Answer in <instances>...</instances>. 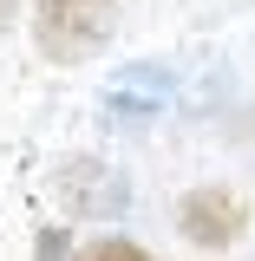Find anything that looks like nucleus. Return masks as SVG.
Wrapping results in <instances>:
<instances>
[{"mask_svg": "<svg viewBox=\"0 0 255 261\" xmlns=\"http://www.w3.org/2000/svg\"><path fill=\"white\" fill-rule=\"evenodd\" d=\"M72 261H164V255H151V248L131 242V235H98L85 248H72Z\"/></svg>", "mask_w": 255, "mask_h": 261, "instance_id": "nucleus-4", "label": "nucleus"}, {"mask_svg": "<svg viewBox=\"0 0 255 261\" xmlns=\"http://www.w3.org/2000/svg\"><path fill=\"white\" fill-rule=\"evenodd\" d=\"M53 196H59L72 216H125V202H131L125 183H118L105 163H92V157H72V163H65L59 176H53Z\"/></svg>", "mask_w": 255, "mask_h": 261, "instance_id": "nucleus-3", "label": "nucleus"}, {"mask_svg": "<svg viewBox=\"0 0 255 261\" xmlns=\"http://www.w3.org/2000/svg\"><path fill=\"white\" fill-rule=\"evenodd\" d=\"M13 20H20V0H0V33L13 27Z\"/></svg>", "mask_w": 255, "mask_h": 261, "instance_id": "nucleus-6", "label": "nucleus"}, {"mask_svg": "<svg viewBox=\"0 0 255 261\" xmlns=\"http://www.w3.org/2000/svg\"><path fill=\"white\" fill-rule=\"evenodd\" d=\"M118 39V0H33V46L53 65H85Z\"/></svg>", "mask_w": 255, "mask_h": 261, "instance_id": "nucleus-1", "label": "nucleus"}, {"mask_svg": "<svg viewBox=\"0 0 255 261\" xmlns=\"http://www.w3.org/2000/svg\"><path fill=\"white\" fill-rule=\"evenodd\" d=\"M242 228H249V202L223 183H196V190L177 196V235L190 242V248H210V255H223L242 242Z\"/></svg>", "mask_w": 255, "mask_h": 261, "instance_id": "nucleus-2", "label": "nucleus"}, {"mask_svg": "<svg viewBox=\"0 0 255 261\" xmlns=\"http://www.w3.org/2000/svg\"><path fill=\"white\" fill-rule=\"evenodd\" d=\"M33 261H72V228H39V242H33Z\"/></svg>", "mask_w": 255, "mask_h": 261, "instance_id": "nucleus-5", "label": "nucleus"}]
</instances>
